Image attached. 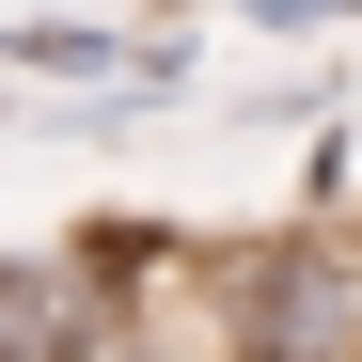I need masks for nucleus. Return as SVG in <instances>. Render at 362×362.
I'll use <instances>...</instances> for the list:
<instances>
[{
  "mask_svg": "<svg viewBox=\"0 0 362 362\" xmlns=\"http://www.w3.org/2000/svg\"><path fill=\"white\" fill-rule=\"evenodd\" d=\"M236 16H252V32H284V47H299V32H331V16H362V0H236Z\"/></svg>",
  "mask_w": 362,
  "mask_h": 362,
  "instance_id": "7ed1b4c3",
  "label": "nucleus"
},
{
  "mask_svg": "<svg viewBox=\"0 0 362 362\" xmlns=\"http://www.w3.org/2000/svg\"><path fill=\"white\" fill-rule=\"evenodd\" d=\"M205 346H268V362H346L362 346V236H236L205 252Z\"/></svg>",
  "mask_w": 362,
  "mask_h": 362,
  "instance_id": "f257e3e1",
  "label": "nucleus"
},
{
  "mask_svg": "<svg viewBox=\"0 0 362 362\" xmlns=\"http://www.w3.org/2000/svg\"><path fill=\"white\" fill-rule=\"evenodd\" d=\"M79 346H142L127 236L110 252H0V362H79Z\"/></svg>",
  "mask_w": 362,
  "mask_h": 362,
  "instance_id": "f03ea898",
  "label": "nucleus"
}]
</instances>
